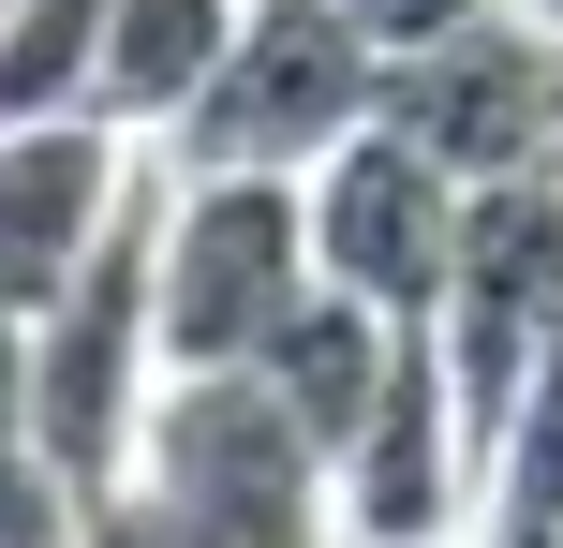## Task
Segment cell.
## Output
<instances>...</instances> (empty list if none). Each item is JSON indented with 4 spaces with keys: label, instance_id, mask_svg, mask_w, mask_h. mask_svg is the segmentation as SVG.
I'll return each instance as SVG.
<instances>
[{
    "label": "cell",
    "instance_id": "7",
    "mask_svg": "<svg viewBox=\"0 0 563 548\" xmlns=\"http://www.w3.org/2000/svg\"><path fill=\"white\" fill-rule=\"evenodd\" d=\"M134 178H148V134H134V119H104V104L15 119V134H0V312L45 326L59 282H75V267L104 253V223L134 208Z\"/></svg>",
    "mask_w": 563,
    "mask_h": 548
},
{
    "label": "cell",
    "instance_id": "16",
    "mask_svg": "<svg viewBox=\"0 0 563 548\" xmlns=\"http://www.w3.org/2000/svg\"><path fill=\"white\" fill-rule=\"evenodd\" d=\"M519 15H549V30H563V0H519Z\"/></svg>",
    "mask_w": 563,
    "mask_h": 548
},
{
    "label": "cell",
    "instance_id": "8",
    "mask_svg": "<svg viewBox=\"0 0 563 548\" xmlns=\"http://www.w3.org/2000/svg\"><path fill=\"white\" fill-rule=\"evenodd\" d=\"M400 342H416L400 312H371V297H341V282H327V297H311V312H297V326H282V342L253 356V371L282 385V401H297V430L341 460V445L371 430V401L400 385Z\"/></svg>",
    "mask_w": 563,
    "mask_h": 548
},
{
    "label": "cell",
    "instance_id": "14",
    "mask_svg": "<svg viewBox=\"0 0 563 548\" xmlns=\"http://www.w3.org/2000/svg\"><path fill=\"white\" fill-rule=\"evenodd\" d=\"M30 401H45V356H30V312H0V445H30Z\"/></svg>",
    "mask_w": 563,
    "mask_h": 548
},
{
    "label": "cell",
    "instance_id": "15",
    "mask_svg": "<svg viewBox=\"0 0 563 548\" xmlns=\"http://www.w3.org/2000/svg\"><path fill=\"white\" fill-rule=\"evenodd\" d=\"M356 15L386 30V59H400V45H430V30H460V15H489V0H356Z\"/></svg>",
    "mask_w": 563,
    "mask_h": 548
},
{
    "label": "cell",
    "instance_id": "2",
    "mask_svg": "<svg viewBox=\"0 0 563 548\" xmlns=\"http://www.w3.org/2000/svg\"><path fill=\"white\" fill-rule=\"evenodd\" d=\"M386 119V30L356 15V0H253L223 45V75L178 104V164H267V178H311L341 134H371Z\"/></svg>",
    "mask_w": 563,
    "mask_h": 548
},
{
    "label": "cell",
    "instance_id": "3",
    "mask_svg": "<svg viewBox=\"0 0 563 548\" xmlns=\"http://www.w3.org/2000/svg\"><path fill=\"white\" fill-rule=\"evenodd\" d=\"M327 297V253H311V178L267 164H178L164 208V356L178 371H253L282 326Z\"/></svg>",
    "mask_w": 563,
    "mask_h": 548
},
{
    "label": "cell",
    "instance_id": "9",
    "mask_svg": "<svg viewBox=\"0 0 563 548\" xmlns=\"http://www.w3.org/2000/svg\"><path fill=\"white\" fill-rule=\"evenodd\" d=\"M238 15H253V0H104V119L178 134V104L223 75Z\"/></svg>",
    "mask_w": 563,
    "mask_h": 548
},
{
    "label": "cell",
    "instance_id": "4",
    "mask_svg": "<svg viewBox=\"0 0 563 548\" xmlns=\"http://www.w3.org/2000/svg\"><path fill=\"white\" fill-rule=\"evenodd\" d=\"M445 371H460V415H475V474H489V430H505L519 371L563 342V164L534 178H475V223H460V267H445Z\"/></svg>",
    "mask_w": 563,
    "mask_h": 548
},
{
    "label": "cell",
    "instance_id": "10",
    "mask_svg": "<svg viewBox=\"0 0 563 548\" xmlns=\"http://www.w3.org/2000/svg\"><path fill=\"white\" fill-rule=\"evenodd\" d=\"M104 104V0H0V134Z\"/></svg>",
    "mask_w": 563,
    "mask_h": 548
},
{
    "label": "cell",
    "instance_id": "18",
    "mask_svg": "<svg viewBox=\"0 0 563 548\" xmlns=\"http://www.w3.org/2000/svg\"><path fill=\"white\" fill-rule=\"evenodd\" d=\"M460 548H475V534H460Z\"/></svg>",
    "mask_w": 563,
    "mask_h": 548
},
{
    "label": "cell",
    "instance_id": "11",
    "mask_svg": "<svg viewBox=\"0 0 563 548\" xmlns=\"http://www.w3.org/2000/svg\"><path fill=\"white\" fill-rule=\"evenodd\" d=\"M489 504H505V519H563V342L519 371L505 430H489Z\"/></svg>",
    "mask_w": 563,
    "mask_h": 548
},
{
    "label": "cell",
    "instance_id": "1",
    "mask_svg": "<svg viewBox=\"0 0 563 548\" xmlns=\"http://www.w3.org/2000/svg\"><path fill=\"white\" fill-rule=\"evenodd\" d=\"M134 474L178 504L194 548H341V460L267 371H164Z\"/></svg>",
    "mask_w": 563,
    "mask_h": 548
},
{
    "label": "cell",
    "instance_id": "17",
    "mask_svg": "<svg viewBox=\"0 0 563 548\" xmlns=\"http://www.w3.org/2000/svg\"><path fill=\"white\" fill-rule=\"evenodd\" d=\"M549 164H563V134H549Z\"/></svg>",
    "mask_w": 563,
    "mask_h": 548
},
{
    "label": "cell",
    "instance_id": "5",
    "mask_svg": "<svg viewBox=\"0 0 563 548\" xmlns=\"http://www.w3.org/2000/svg\"><path fill=\"white\" fill-rule=\"evenodd\" d=\"M460 223H475V178L445 148H416L400 119H371V134H341L311 164V253H327V282L371 297V312H400V326L445 312Z\"/></svg>",
    "mask_w": 563,
    "mask_h": 548
},
{
    "label": "cell",
    "instance_id": "6",
    "mask_svg": "<svg viewBox=\"0 0 563 548\" xmlns=\"http://www.w3.org/2000/svg\"><path fill=\"white\" fill-rule=\"evenodd\" d=\"M386 119H400L416 148H445L460 178H534L549 134H563V30L519 15V0L430 30V45L386 59Z\"/></svg>",
    "mask_w": 563,
    "mask_h": 548
},
{
    "label": "cell",
    "instance_id": "12",
    "mask_svg": "<svg viewBox=\"0 0 563 548\" xmlns=\"http://www.w3.org/2000/svg\"><path fill=\"white\" fill-rule=\"evenodd\" d=\"M89 519V490L45 460V445H0V548H75Z\"/></svg>",
    "mask_w": 563,
    "mask_h": 548
},
{
    "label": "cell",
    "instance_id": "13",
    "mask_svg": "<svg viewBox=\"0 0 563 548\" xmlns=\"http://www.w3.org/2000/svg\"><path fill=\"white\" fill-rule=\"evenodd\" d=\"M75 548H194V534H178V504L148 490V474H119V490H89V519H75Z\"/></svg>",
    "mask_w": 563,
    "mask_h": 548
}]
</instances>
